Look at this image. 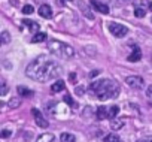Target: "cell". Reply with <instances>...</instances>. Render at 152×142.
Returning a JSON list of instances; mask_svg holds the SVG:
<instances>
[{
  "label": "cell",
  "instance_id": "cell-1",
  "mask_svg": "<svg viewBox=\"0 0 152 142\" xmlns=\"http://www.w3.org/2000/svg\"><path fill=\"white\" fill-rule=\"evenodd\" d=\"M61 70H63L61 66L55 60H51L48 55H39L27 66L26 75L30 79L46 82V81L58 78L61 75Z\"/></svg>",
  "mask_w": 152,
  "mask_h": 142
},
{
  "label": "cell",
  "instance_id": "cell-2",
  "mask_svg": "<svg viewBox=\"0 0 152 142\" xmlns=\"http://www.w3.org/2000/svg\"><path fill=\"white\" fill-rule=\"evenodd\" d=\"M90 93L99 100L115 99L119 94V85L112 79H100L90 84Z\"/></svg>",
  "mask_w": 152,
  "mask_h": 142
},
{
  "label": "cell",
  "instance_id": "cell-3",
  "mask_svg": "<svg viewBox=\"0 0 152 142\" xmlns=\"http://www.w3.org/2000/svg\"><path fill=\"white\" fill-rule=\"evenodd\" d=\"M48 51L60 58H70L75 54L73 46H70L64 42H60V40H54V39L48 42Z\"/></svg>",
  "mask_w": 152,
  "mask_h": 142
},
{
  "label": "cell",
  "instance_id": "cell-4",
  "mask_svg": "<svg viewBox=\"0 0 152 142\" xmlns=\"http://www.w3.org/2000/svg\"><path fill=\"white\" fill-rule=\"evenodd\" d=\"M109 32L115 36V38H124L128 33V29L122 24H116V23H110L109 24Z\"/></svg>",
  "mask_w": 152,
  "mask_h": 142
},
{
  "label": "cell",
  "instance_id": "cell-5",
  "mask_svg": "<svg viewBox=\"0 0 152 142\" xmlns=\"http://www.w3.org/2000/svg\"><path fill=\"white\" fill-rule=\"evenodd\" d=\"M125 84H127L130 88L140 90V88H143L145 81H143V78H140V77H137V75H131V77H127V78H125Z\"/></svg>",
  "mask_w": 152,
  "mask_h": 142
},
{
  "label": "cell",
  "instance_id": "cell-6",
  "mask_svg": "<svg viewBox=\"0 0 152 142\" xmlns=\"http://www.w3.org/2000/svg\"><path fill=\"white\" fill-rule=\"evenodd\" d=\"M31 114H33L34 121H36V124H37L39 127H42V129H46V127H48V120H46V118L40 114V111L33 109V111H31Z\"/></svg>",
  "mask_w": 152,
  "mask_h": 142
},
{
  "label": "cell",
  "instance_id": "cell-7",
  "mask_svg": "<svg viewBox=\"0 0 152 142\" xmlns=\"http://www.w3.org/2000/svg\"><path fill=\"white\" fill-rule=\"evenodd\" d=\"M91 6H93L97 12H100V14H109V6L104 5V3H102V2H97V0H91Z\"/></svg>",
  "mask_w": 152,
  "mask_h": 142
},
{
  "label": "cell",
  "instance_id": "cell-8",
  "mask_svg": "<svg viewBox=\"0 0 152 142\" xmlns=\"http://www.w3.org/2000/svg\"><path fill=\"white\" fill-rule=\"evenodd\" d=\"M39 15H40L42 18H46V20L52 18V8H51L49 5H42V6L39 8Z\"/></svg>",
  "mask_w": 152,
  "mask_h": 142
},
{
  "label": "cell",
  "instance_id": "cell-9",
  "mask_svg": "<svg viewBox=\"0 0 152 142\" xmlns=\"http://www.w3.org/2000/svg\"><path fill=\"white\" fill-rule=\"evenodd\" d=\"M140 58H142V51H140V48H139V46H134V48H133V51H131V54L128 55V61L136 63V61H139Z\"/></svg>",
  "mask_w": 152,
  "mask_h": 142
},
{
  "label": "cell",
  "instance_id": "cell-10",
  "mask_svg": "<svg viewBox=\"0 0 152 142\" xmlns=\"http://www.w3.org/2000/svg\"><path fill=\"white\" fill-rule=\"evenodd\" d=\"M96 115H97V118H99V120H106V118H109V108L99 106V108H97Z\"/></svg>",
  "mask_w": 152,
  "mask_h": 142
},
{
  "label": "cell",
  "instance_id": "cell-11",
  "mask_svg": "<svg viewBox=\"0 0 152 142\" xmlns=\"http://www.w3.org/2000/svg\"><path fill=\"white\" fill-rule=\"evenodd\" d=\"M63 90H64V81H61V79L55 81V82L51 85V91H52V93H60V91H63Z\"/></svg>",
  "mask_w": 152,
  "mask_h": 142
},
{
  "label": "cell",
  "instance_id": "cell-12",
  "mask_svg": "<svg viewBox=\"0 0 152 142\" xmlns=\"http://www.w3.org/2000/svg\"><path fill=\"white\" fill-rule=\"evenodd\" d=\"M17 91H18L20 96H24V97H31V96H33V91L28 90L27 87H23V85H20V87L17 88Z\"/></svg>",
  "mask_w": 152,
  "mask_h": 142
},
{
  "label": "cell",
  "instance_id": "cell-13",
  "mask_svg": "<svg viewBox=\"0 0 152 142\" xmlns=\"http://www.w3.org/2000/svg\"><path fill=\"white\" fill-rule=\"evenodd\" d=\"M36 142H54V135L52 133H43L36 139Z\"/></svg>",
  "mask_w": 152,
  "mask_h": 142
},
{
  "label": "cell",
  "instance_id": "cell-14",
  "mask_svg": "<svg viewBox=\"0 0 152 142\" xmlns=\"http://www.w3.org/2000/svg\"><path fill=\"white\" fill-rule=\"evenodd\" d=\"M43 40H46L45 33H34V36L31 38V42H34V43H39V42H43Z\"/></svg>",
  "mask_w": 152,
  "mask_h": 142
},
{
  "label": "cell",
  "instance_id": "cell-15",
  "mask_svg": "<svg viewBox=\"0 0 152 142\" xmlns=\"http://www.w3.org/2000/svg\"><path fill=\"white\" fill-rule=\"evenodd\" d=\"M60 139H61V142H76V138L72 133H63Z\"/></svg>",
  "mask_w": 152,
  "mask_h": 142
},
{
  "label": "cell",
  "instance_id": "cell-16",
  "mask_svg": "<svg viewBox=\"0 0 152 142\" xmlns=\"http://www.w3.org/2000/svg\"><path fill=\"white\" fill-rule=\"evenodd\" d=\"M118 112H119V108H118L116 105L110 106V108H109V120H113V118L118 115Z\"/></svg>",
  "mask_w": 152,
  "mask_h": 142
},
{
  "label": "cell",
  "instance_id": "cell-17",
  "mask_svg": "<svg viewBox=\"0 0 152 142\" xmlns=\"http://www.w3.org/2000/svg\"><path fill=\"white\" fill-rule=\"evenodd\" d=\"M122 126H124V121H119V120H110V127H112L113 130H119Z\"/></svg>",
  "mask_w": 152,
  "mask_h": 142
},
{
  "label": "cell",
  "instance_id": "cell-18",
  "mask_svg": "<svg viewBox=\"0 0 152 142\" xmlns=\"http://www.w3.org/2000/svg\"><path fill=\"white\" fill-rule=\"evenodd\" d=\"M24 24H26L31 32H37V30H39V24L34 23V21H24Z\"/></svg>",
  "mask_w": 152,
  "mask_h": 142
},
{
  "label": "cell",
  "instance_id": "cell-19",
  "mask_svg": "<svg viewBox=\"0 0 152 142\" xmlns=\"http://www.w3.org/2000/svg\"><path fill=\"white\" fill-rule=\"evenodd\" d=\"M104 142H119V136L115 135V133H109V135L104 138Z\"/></svg>",
  "mask_w": 152,
  "mask_h": 142
},
{
  "label": "cell",
  "instance_id": "cell-20",
  "mask_svg": "<svg viewBox=\"0 0 152 142\" xmlns=\"http://www.w3.org/2000/svg\"><path fill=\"white\" fill-rule=\"evenodd\" d=\"M20 103H21V100L18 99V97H14V99H11L9 102H8V105H9V108H18L20 106Z\"/></svg>",
  "mask_w": 152,
  "mask_h": 142
},
{
  "label": "cell",
  "instance_id": "cell-21",
  "mask_svg": "<svg viewBox=\"0 0 152 142\" xmlns=\"http://www.w3.org/2000/svg\"><path fill=\"white\" fill-rule=\"evenodd\" d=\"M134 15H136L137 18H143V17L146 15V9H142V8H136V9H134Z\"/></svg>",
  "mask_w": 152,
  "mask_h": 142
},
{
  "label": "cell",
  "instance_id": "cell-22",
  "mask_svg": "<svg viewBox=\"0 0 152 142\" xmlns=\"http://www.w3.org/2000/svg\"><path fill=\"white\" fill-rule=\"evenodd\" d=\"M11 42V35H9V32H3L2 33V43H9Z\"/></svg>",
  "mask_w": 152,
  "mask_h": 142
},
{
  "label": "cell",
  "instance_id": "cell-23",
  "mask_svg": "<svg viewBox=\"0 0 152 142\" xmlns=\"http://www.w3.org/2000/svg\"><path fill=\"white\" fill-rule=\"evenodd\" d=\"M64 102L67 103V105H70V106H73V108H76V106H78V105H76V102L70 97V96H64Z\"/></svg>",
  "mask_w": 152,
  "mask_h": 142
},
{
  "label": "cell",
  "instance_id": "cell-24",
  "mask_svg": "<svg viewBox=\"0 0 152 142\" xmlns=\"http://www.w3.org/2000/svg\"><path fill=\"white\" fill-rule=\"evenodd\" d=\"M23 12H24L26 15H30V14H33V12H34V9H33V6H31V5H26V6L23 8Z\"/></svg>",
  "mask_w": 152,
  "mask_h": 142
},
{
  "label": "cell",
  "instance_id": "cell-25",
  "mask_svg": "<svg viewBox=\"0 0 152 142\" xmlns=\"http://www.w3.org/2000/svg\"><path fill=\"white\" fill-rule=\"evenodd\" d=\"M6 93H8V85H6V82L3 81V82H2V91H0V96H6Z\"/></svg>",
  "mask_w": 152,
  "mask_h": 142
},
{
  "label": "cell",
  "instance_id": "cell-26",
  "mask_svg": "<svg viewBox=\"0 0 152 142\" xmlns=\"http://www.w3.org/2000/svg\"><path fill=\"white\" fill-rule=\"evenodd\" d=\"M11 135H12L11 130H8V129H3V130H2V138H8V136H11Z\"/></svg>",
  "mask_w": 152,
  "mask_h": 142
},
{
  "label": "cell",
  "instance_id": "cell-27",
  "mask_svg": "<svg viewBox=\"0 0 152 142\" xmlns=\"http://www.w3.org/2000/svg\"><path fill=\"white\" fill-rule=\"evenodd\" d=\"M139 142H152V136H148V138H145V139H142Z\"/></svg>",
  "mask_w": 152,
  "mask_h": 142
},
{
  "label": "cell",
  "instance_id": "cell-28",
  "mask_svg": "<svg viewBox=\"0 0 152 142\" xmlns=\"http://www.w3.org/2000/svg\"><path fill=\"white\" fill-rule=\"evenodd\" d=\"M99 74H100V72H99V70H93V72L90 74V77H91V78H94V77H97Z\"/></svg>",
  "mask_w": 152,
  "mask_h": 142
},
{
  "label": "cell",
  "instance_id": "cell-29",
  "mask_svg": "<svg viewBox=\"0 0 152 142\" xmlns=\"http://www.w3.org/2000/svg\"><path fill=\"white\" fill-rule=\"evenodd\" d=\"M9 2H11V5H14V6H18V5H20L18 0H9Z\"/></svg>",
  "mask_w": 152,
  "mask_h": 142
},
{
  "label": "cell",
  "instance_id": "cell-30",
  "mask_svg": "<svg viewBox=\"0 0 152 142\" xmlns=\"http://www.w3.org/2000/svg\"><path fill=\"white\" fill-rule=\"evenodd\" d=\"M69 78H70V81H75V79H76V77H75V75H70Z\"/></svg>",
  "mask_w": 152,
  "mask_h": 142
},
{
  "label": "cell",
  "instance_id": "cell-31",
  "mask_svg": "<svg viewBox=\"0 0 152 142\" xmlns=\"http://www.w3.org/2000/svg\"><path fill=\"white\" fill-rule=\"evenodd\" d=\"M149 9H151V11H152V3H151V5H149Z\"/></svg>",
  "mask_w": 152,
  "mask_h": 142
}]
</instances>
